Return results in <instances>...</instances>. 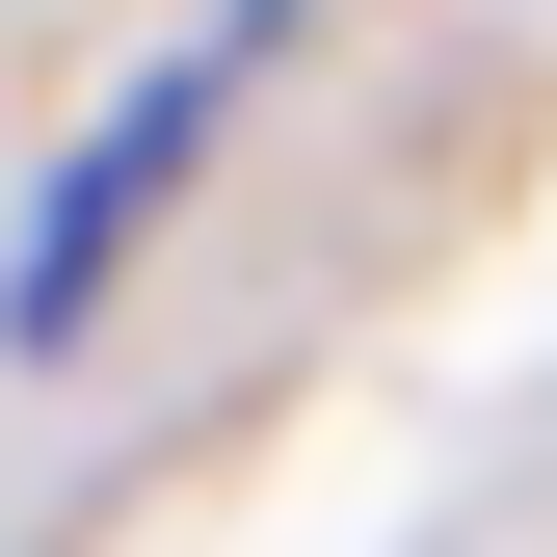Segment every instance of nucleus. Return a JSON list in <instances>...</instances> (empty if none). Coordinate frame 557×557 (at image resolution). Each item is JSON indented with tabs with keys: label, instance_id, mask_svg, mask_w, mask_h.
I'll return each mask as SVG.
<instances>
[{
	"label": "nucleus",
	"instance_id": "obj_1",
	"mask_svg": "<svg viewBox=\"0 0 557 557\" xmlns=\"http://www.w3.org/2000/svg\"><path fill=\"white\" fill-rule=\"evenodd\" d=\"M265 53H293V0H213V27H186L160 81H133V107L81 133V160L27 186V265H0V345H81V319L133 293V239H160V213H186V160H213V133L265 107Z\"/></svg>",
	"mask_w": 557,
	"mask_h": 557
}]
</instances>
